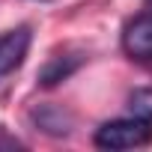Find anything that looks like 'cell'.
Returning a JSON list of instances; mask_svg holds the SVG:
<instances>
[{
  "instance_id": "cell-5",
  "label": "cell",
  "mask_w": 152,
  "mask_h": 152,
  "mask_svg": "<svg viewBox=\"0 0 152 152\" xmlns=\"http://www.w3.org/2000/svg\"><path fill=\"white\" fill-rule=\"evenodd\" d=\"M81 66V57H54L45 69H42V75H39V84L42 87H54V84H60V81H66L69 75Z\"/></svg>"
},
{
  "instance_id": "cell-1",
  "label": "cell",
  "mask_w": 152,
  "mask_h": 152,
  "mask_svg": "<svg viewBox=\"0 0 152 152\" xmlns=\"http://www.w3.org/2000/svg\"><path fill=\"white\" fill-rule=\"evenodd\" d=\"M93 140H96L99 149H134V146H146L152 140V122L128 113V116H119V119H110V122L99 125Z\"/></svg>"
},
{
  "instance_id": "cell-2",
  "label": "cell",
  "mask_w": 152,
  "mask_h": 152,
  "mask_svg": "<svg viewBox=\"0 0 152 152\" xmlns=\"http://www.w3.org/2000/svg\"><path fill=\"white\" fill-rule=\"evenodd\" d=\"M122 51L131 60H152V9L131 18L122 30Z\"/></svg>"
},
{
  "instance_id": "cell-6",
  "label": "cell",
  "mask_w": 152,
  "mask_h": 152,
  "mask_svg": "<svg viewBox=\"0 0 152 152\" xmlns=\"http://www.w3.org/2000/svg\"><path fill=\"white\" fill-rule=\"evenodd\" d=\"M128 113L152 122V90H146V87L143 90H134L128 96Z\"/></svg>"
},
{
  "instance_id": "cell-3",
  "label": "cell",
  "mask_w": 152,
  "mask_h": 152,
  "mask_svg": "<svg viewBox=\"0 0 152 152\" xmlns=\"http://www.w3.org/2000/svg\"><path fill=\"white\" fill-rule=\"evenodd\" d=\"M30 42H33L30 27H15V30L0 36V78L12 75L24 63V57L30 51Z\"/></svg>"
},
{
  "instance_id": "cell-7",
  "label": "cell",
  "mask_w": 152,
  "mask_h": 152,
  "mask_svg": "<svg viewBox=\"0 0 152 152\" xmlns=\"http://www.w3.org/2000/svg\"><path fill=\"white\" fill-rule=\"evenodd\" d=\"M146 6H149V9H152V0H146Z\"/></svg>"
},
{
  "instance_id": "cell-4",
  "label": "cell",
  "mask_w": 152,
  "mask_h": 152,
  "mask_svg": "<svg viewBox=\"0 0 152 152\" xmlns=\"http://www.w3.org/2000/svg\"><path fill=\"white\" fill-rule=\"evenodd\" d=\"M33 119H36V125H39L42 131H48V134H69V128H72V116L63 113L60 107H51V104L39 107V110L33 113Z\"/></svg>"
}]
</instances>
